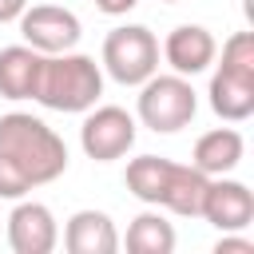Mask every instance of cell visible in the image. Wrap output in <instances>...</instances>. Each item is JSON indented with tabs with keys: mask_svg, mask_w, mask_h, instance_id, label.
Wrapping results in <instances>:
<instances>
[{
	"mask_svg": "<svg viewBox=\"0 0 254 254\" xmlns=\"http://www.w3.org/2000/svg\"><path fill=\"white\" fill-rule=\"evenodd\" d=\"M135 4H139V0H95V8H99L103 16H127Z\"/></svg>",
	"mask_w": 254,
	"mask_h": 254,
	"instance_id": "obj_18",
	"label": "cell"
},
{
	"mask_svg": "<svg viewBox=\"0 0 254 254\" xmlns=\"http://www.w3.org/2000/svg\"><path fill=\"white\" fill-rule=\"evenodd\" d=\"M167 175H171V159H159V155H139V159H131V163H127L123 183H127V190H131L139 202L159 206L163 187H167Z\"/></svg>",
	"mask_w": 254,
	"mask_h": 254,
	"instance_id": "obj_15",
	"label": "cell"
},
{
	"mask_svg": "<svg viewBox=\"0 0 254 254\" xmlns=\"http://www.w3.org/2000/svg\"><path fill=\"white\" fill-rule=\"evenodd\" d=\"M99 95H103V71L91 56H83V52L44 56L40 83H36V103H44L48 111L83 115L99 103Z\"/></svg>",
	"mask_w": 254,
	"mask_h": 254,
	"instance_id": "obj_2",
	"label": "cell"
},
{
	"mask_svg": "<svg viewBox=\"0 0 254 254\" xmlns=\"http://www.w3.org/2000/svg\"><path fill=\"white\" fill-rule=\"evenodd\" d=\"M64 250L67 254H115L119 250V230H115L111 214L75 210L64 226Z\"/></svg>",
	"mask_w": 254,
	"mask_h": 254,
	"instance_id": "obj_11",
	"label": "cell"
},
{
	"mask_svg": "<svg viewBox=\"0 0 254 254\" xmlns=\"http://www.w3.org/2000/svg\"><path fill=\"white\" fill-rule=\"evenodd\" d=\"M127 250L131 254H171L175 250V226L159 210H143L127 226Z\"/></svg>",
	"mask_w": 254,
	"mask_h": 254,
	"instance_id": "obj_16",
	"label": "cell"
},
{
	"mask_svg": "<svg viewBox=\"0 0 254 254\" xmlns=\"http://www.w3.org/2000/svg\"><path fill=\"white\" fill-rule=\"evenodd\" d=\"M0 159L28 183V187H48L67 171V147L64 139L36 115L28 111H8L0 115Z\"/></svg>",
	"mask_w": 254,
	"mask_h": 254,
	"instance_id": "obj_1",
	"label": "cell"
},
{
	"mask_svg": "<svg viewBox=\"0 0 254 254\" xmlns=\"http://www.w3.org/2000/svg\"><path fill=\"white\" fill-rule=\"evenodd\" d=\"M40 67H44V56L36 48H28V44L0 48V95L4 99H36Z\"/></svg>",
	"mask_w": 254,
	"mask_h": 254,
	"instance_id": "obj_12",
	"label": "cell"
},
{
	"mask_svg": "<svg viewBox=\"0 0 254 254\" xmlns=\"http://www.w3.org/2000/svg\"><path fill=\"white\" fill-rule=\"evenodd\" d=\"M79 147L87 159L95 163H115L135 147V115H127L123 107L107 103V107H91L83 127H79Z\"/></svg>",
	"mask_w": 254,
	"mask_h": 254,
	"instance_id": "obj_7",
	"label": "cell"
},
{
	"mask_svg": "<svg viewBox=\"0 0 254 254\" xmlns=\"http://www.w3.org/2000/svg\"><path fill=\"white\" fill-rule=\"evenodd\" d=\"M198 218H206V222H210L214 230H222V234H226V230L238 234V230H246V226L254 222V190H250L246 183H238V179L214 175V179L206 183Z\"/></svg>",
	"mask_w": 254,
	"mask_h": 254,
	"instance_id": "obj_8",
	"label": "cell"
},
{
	"mask_svg": "<svg viewBox=\"0 0 254 254\" xmlns=\"http://www.w3.org/2000/svg\"><path fill=\"white\" fill-rule=\"evenodd\" d=\"M198 111V95L190 87L187 75H151L139 83V103H135V115L143 127H151L155 135H175L183 131Z\"/></svg>",
	"mask_w": 254,
	"mask_h": 254,
	"instance_id": "obj_4",
	"label": "cell"
},
{
	"mask_svg": "<svg viewBox=\"0 0 254 254\" xmlns=\"http://www.w3.org/2000/svg\"><path fill=\"white\" fill-rule=\"evenodd\" d=\"M242 155H246V143H242V135L234 131V127H214V131H206V135H198V143H194V151H190V163L202 171V175H230L238 163H242Z\"/></svg>",
	"mask_w": 254,
	"mask_h": 254,
	"instance_id": "obj_13",
	"label": "cell"
},
{
	"mask_svg": "<svg viewBox=\"0 0 254 254\" xmlns=\"http://www.w3.org/2000/svg\"><path fill=\"white\" fill-rule=\"evenodd\" d=\"M206 183H210V175H202L194 163H171V175H167L159 206L171 210V214H179V218H198Z\"/></svg>",
	"mask_w": 254,
	"mask_h": 254,
	"instance_id": "obj_14",
	"label": "cell"
},
{
	"mask_svg": "<svg viewBox=\"0 0 254 254\" xmlns=\"http://www.w3.org/2000/svg\"><path fill=\"white\" fill-rule=\"evenodd\" d=\"M163 4H179V0H163Z\"/></svg>",
	"mask_w": 254,
	"mask_h": 254,
	"instance_id": "obj_20",
	"label": "cell"
},
{
	"mask_svg": "<svg viewBox=\"0 0 254 254\" xmlns=\"http://www.w3.org/2000/svg\"><path fill=\"white\" fill-rule=\"evenodd\" d=\"M20 36L28 48H36L40 56H60V52H71L83 36L79 28V16L71 8H60V4H32L20 12Z\"/></svg>",
	"mask_w": 254,
	"mask_h": 254,
	"instance_id": "obj_6",
	"label": "cell"
},
{
	"mask_svg": "<svg viewBox=\"0 0 254 254\" xmlns=\"http://www.w3.org/2000/svg\"><path fill=\"white\" fill-rule=\"evenodd\" d=\"M103 71L123 87H139L143 79H151L159 71V40H155V32L143 28V24L111 28L107 40H103Z\"/></svg>",
	"mask_w": 254,
	"mask_h": 254,
	"instance_id": "obj_5",
	"label": "cell"
},
{
	"mask_svg": "<svg viewBox=\"0 0 254 254\" xmlns=\"http://www.w3.org/2000/svg\"><path fill=\"white\" fill-rule=\"evenodd\" d=\"M28 8V0H0V24H12L20 20V12Z\"/></svg>",
	"mask_w": 254,
	"mask_h": 254,
	"instance_id": "obj_19",
	"label": "cell"
},
{
	"mask_svg": "<svg viewBox=\"0 0 254 254\" xmlns=\"http://www.w3.org/2000/svg\"><path fill=\"white\" fill-rule=\"evenodd\" d=\"M60 242L56 214L44 202H16L8 214V246L16 254H52Z\"/></svg>",
	"mask_w": 254,
	"mask_h": 254,
	"instance_id": "obj_9",
	"label": "cell"
},
{
	"mask_svg": "<svg viewBox=\"0 0 254 254\" xmlns=\"http://www.w3.org/2000/svg\"><path fill=\"white\" fill-rule=\"evenodd\" d=\"M210 111L226 123H242L254 115V36L234 32L222 44V60L210 75Z\"/></svg>",
	"mask_w": 254,
	"mask_h": 254,
	"instance_id": "obj_3",
	"label": "cell"
},
{
	"mask_svg": "<svg viewBox=\"0 0 254 254\" xmlns=\"http://www.w3.org/2000/svg\"><path fill=\"white\" fill-rule=\"evenodd\" d=\"M214 254H254V242H250V238H234V234L226 230V234L218 238Z\"/></svg>",
	"mask_w": 254,
	"mask_h": 254,
	"instance_id": "obj_17",
	"label": "cell"
},
{
	"mask_svg": "<svg viewBox=\"0 0 254 254\" xmlns=\"http://www.w3.org/2000/svg\"><path fill=\"white\" fill-rule=\"evenodd\" d=\"M214 56H218V44H214V36L202 24H179L163 40V60L171 64L175 75H187V79L206 71L214 64Z\"/></svg>",
	"mask_w": 254,
	"mask_h": 254,
	"instance_id": "obj_10",
	"label": "cell"
}]
</instances>
